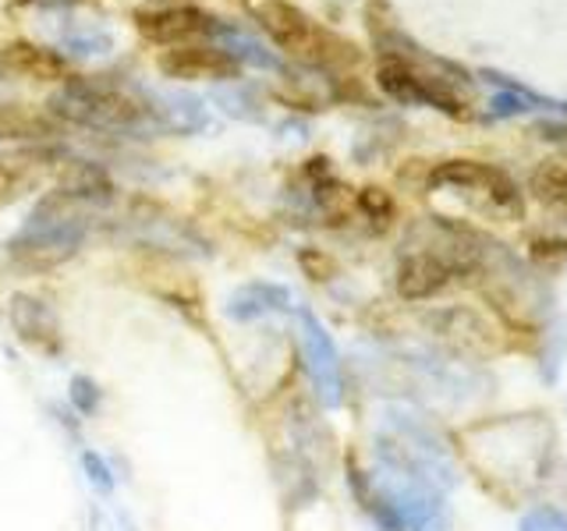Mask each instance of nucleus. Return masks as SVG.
<instances>
[{"instance_id":"obj_22","label":"nucleus","mask_w":567,"mask_h":531,"mask_svg":"<svg viewBox=\"0 0 567 531\" xmlns=\"http://www.w3.org/2000/svg\"><path fill=\"white\" fill-rule=\"evenodd\" d=\"M93 531H135V524L124 518L121 510L106 507V503H96L93 507Z\"/></svg>"},{"instance_id":"obj_4","label":"nucleus","mask_w":567,"mask_h":531,"mask_svg":"<svg viewBox=\"0 0 567 531\" xmlns=\"http://www.w3.org/2000/svg\"><path fill=\"white\" fill-rule=\"evenodd\" d=\"M241 4L248 18L270 35V43H277L284 53H291L301 64L341 67V64L359 61V50L348 40H341V35L319 29L306 11L291 4V0H241Z\"/></svg>"},{"instance_id":"obj_19","label":"nucleus","mask_w":567,"mask_h":531,"mask_svg":"<svg viewBox=\"0 0 567 531\" xmlns=\"http://www.w3.org/2000/svg\"><path fill=\"white\" fill-rule=\"evenodd\" d=\"M518 531H567V510L554 503H536L522 513Z\"/></svg>"},{"instance_id":"obj_23","label":"nucleus","mask_w":567,"mask_h":531,"mask_svg":"<svg viewBox=\"0 0 567 531\" xmlns=\"http://www.w3.org/2000/svg\"><path fill=\"white\" fill-rule=\"evenodd\" d=\"M82 465H85V471H89V482H93L100 492H114V475H111V468H106V460L100 457V454H82Z\"/></svg>"},{"instance_id":"obj_2","label":"nucleus","mask_w":567,"mask_h":531,"mask_svg":"<svg viewBox=\"0 0 567 531\" xmlns=\"http://www.w3.org/2000/svg\"><path fill=\"white\" fill-rule=\"evenodd\" d=\"M461 447L478 471L514 492L539 486L557 457V433L546 415H504L475 421L461 433Z\"/></svg>"},{"instance_id":"obj_8","label":"nucleus","mask_w":567,"mask_h":531,"mask_svg":"<svg viewBox=\"0 0 567 531\" xmlns=\"http://www.w3.org/2000/svg\"><path fill=\"white\" fill-rule=\"evenodd\" d=\"M298 347H301V358H306L312 394L327 407H341L344 404L341 354H337V344H333V336L327 333V326L319 323L309 309L298 312Z\"/></svg>"},{"instance_id":"obj_7","label":"nucleus","mask_w":567,"mask_h":531,"mask_svg":"<svg viewBox=\"0 0 567 531\" xmlns=\"http://www.w3.org/2000/svg\"><path fill=\"white\" fill-rule=\"evenodd\" d=\"M377 85L398 103H425L451 117L468 114L465 96H457L447 79L425 75V71H419L412 61L401 58V53H386V58L377 64Z\"/></svg>"},{"instance_id":"obj_5","label":"nucleus","mask_w":567,"mask_h":531,"mask_svg":"<svg viewBox=\"0 0 567 531\" xmlns=\"http://www.w3.org/2000/svg\"><path fill=\"white\" fill-rule=\"evenodd\" d=\"M50 114L68 124H79V128L114 132V135L156 128L142 93L132 96V93H124V88L85 82V79H68L58 93L50 96Z\"/></svg>"},{"instance_id":"obj_17","label":"nucleus","mask_w":567,"mask_h":531,"mask_svg":"<svg viewBox=\"0 0 567 531\" xmlns=\"http://www.w3.org/2000/svg\"><path fill=\"white\" fill-rule=\"evenodd\" d=\"M213 35L220 40V50L227 53L230 61H235L238 67H280V61L274 58L270 50H266L256 35H248V32H241V29H235V25H220L217 22V29H213Z\"/></svg>"},{"instance_id":"obj_9","label":"nucleus","mask_w":567,"mask_h":531,"mask_svg":"<svg viewBox=\"0 0 567 531\" xmlns=\"http://www.w3.org/2000/svg\"><path fill=\"white\" fill-rule=\"evenodd\" d=\"M156 67L167 79H182V82H230L241 71L220 46H206V43L164 46L156 53Z\"/></svg>"},{"instance_id":"obj_20","label":"nucleus","mask_w":567,"mask_h":531,"mask_svg":"<svg viewBox=\"0 0 567 531\" xmlns=\"http://www.w3.org/2000/svg\"><path fill=\"white\" fill-rule=\"evenodd\" d=\"M354 206L377 223H390V217H394V202H390V195L383 188H362L354 195Z\"/></svg>"},{"instance_id":"obj_24","label":"nucleus","mask_w":567,"mask_h":531,"mask_svg":"<svg viewBox=\"0 0 567 531\" xmlns=\"http://www.w3.org/2000/svg\"><path fill=\"white\" fill-rule=\"evenodd\" d=\"M96 400H100V394H96L93 379L79 376L75 383H71V404H75L82 415H93L96 412Z\"/></svg>"},{"instance_id":"obj_16","label":"nucleus","mask_w":567,"mask_h":531,"mask_svg":"<svg viewBox=\"0 0 567 531\" xmlns=\"http://www.w3.org/2000/svg\"><path fill=\"white\" fill-rule=\"evenodd\" d=\"M58 132L47 114H35L29 106L0 103V142H29V138H50Z\"/></svg>"},{"instance_id":"obj_25","label":"nucleus","mask_w":567,"mask_h":531,"mask_svg":"<svg viewBox=\"0 0 567 531\" xmlns=\"http://www.w3.org/2000/svg\"><path fill=\"white\" fill-rule=\"evenodd\" d=\"M153 4H159V8H182L185 0H153Z\"/></svg>"},{"instance_id":"obj_15","label":"nucleus","mask_w":567,"mask_h":531,"mask_svg":"<svg viewBox=\"0 0 567 531\" xmlns=\"http://www.w3.org/2000/svg\"><path fill=\"white\" fill-rule=\"evenodd\" d=\"M528 191L536 195L549 212L567 217V153L543 159L528 177Z\"/></svg>"},{"instance_id":"obj_3","label":"nucleus","mask_w":567,"mask_h":531,"mask_svg":"<svg viewBox=\"0 0 567 531\" xmlns=\"http://www.w3.org/2000/svg\"><path fill=\"white\" fill-rule=\"evenodd\" d=\"M85 199L64 185L50 191L47 199L29 212V220L18 227V235L4 244L8 259L18 270L29 273H47L58 270L79 252L85 235H89V217H85Z\"/></svg>"},{"instance_id":"obj_12","label":"nucleus","mask_w":567,"mask_h":531,"mask_svg":"<svg viewBox=\"0 0 567 531\" xmlns=\"http://www.w3.org/2000/svg\"><path fill=\"white\" fill-rule=\"evenodd\" d=\"M150 106V117L159 132L167 135H192L209 124V114L199 96H188V93H142Z\"/></svg>"},{"instance_id":"obj_10","label":"nucleus","mask_w":567,"mask_h":531,"mask_svg":"<svg viewBox=\"0 0 567 531\" xmlns=\"http://www.w3.org/2000/svg\"><path fill=\"white\" fill-rule=\"evenodd\" d=\"M135 29L142 40H150L156 46H182L195 43L203 35H213L217 29V18H209L199 8H156V11H138L135 14Z\"/></svg>"},{"instance_id":"obj_21","label":"nucleus","mask_w":567,"mask_h":531,"mask_svg":"<svg viewBox=\"0 0 567 531\" xmlns=\"http://www.w3.org/2000/svg\"><path fill=\"white\" fill-rule=\"evenodd\" d=\"M217 103L224 106V111L230 117H248V121H256L259 111H256V96L248 93V88H220L217 93Z\"/></svg>"},{"instance_id":"obj_6","label":"nucleus","mask_w":567,"mask_h":531,"mask_svg":"<svg viewBox=\"0 0 567 531\" xmlns=\"http://www.w3.org/2000/svg\"><path fill=\"white\" fill-rule=\"evenodd\" d=\"M433 188H451L483 212L489 220H522L525 199L514 177L493 164H478V159H447L430 170Z\"/></svg>"},{"instance_id":"obj_13","label":"nucleus","mask_w":567,"mask_h":531,"mask_svg":"<svg viewBox=\"0 0 567 531\" xmlns=\"http://www.w3.org/2000/svg\"><path fill=\"white\" fill-rule=\"evenodd\" d=\"M0 64L8 75H22L32 82H61L68 79V61L61 53H53L47 46H35L29 40H14L8 46H0Z\"/></svg>"},{"instance_id":"obj_11","label":"nucleus","mask_w":567,"mask_h":531,"mask_svg":"<svg viewBox=\"0 0 567 531\" xmlns=\"http://www.w3.org/2000/svg\"><path fill=\"white\" fill-rule=\"evenodd\" d=\"M8 319H11V330L22 344H29L32 351L50 354L58 358L64 351V333L53 309L47 305L43 298L35 294H11L8 298Z\"/></svg>"},{"instance_id":"obj_1","label":"nucleus","mask_w":567,"mask_h":531,"mask_svg":"<svg viewBox=\"0 0 567 531\" xmlns=\"http://www.w3.org/2000/svg\"><path fill=\"white\" fill-rule=\"evenodd\" d=\"M359 507L380 531H447V492L454 489V454L433 425L394 412L372 439V468L348 471Z\"/></svg>"},{"instance_id":"obj_14","label":"nucleus","mask_w":567,"mask_h":531,"mask_svg":"<svg viewBox=\"0 0 567 531\" xmlns=\"http://www.w3.org/2000/svg\"><path fill=\"white\" fill-rule=\"evenodd\" d=\"M288 305H291V291L284 288V283L252 280L227 298V315L238 319V323H252V319L270 315V312H284Z\"/></svg>"},{"instance_id":"obj_18","label":"nucleus","mask_w":567,"mask_h":531,"mask_svg":"<svg viewBox=\"0 0 567 531\" xmlns=\"http://www.w3.org/2000/svg\"><path fill=\"white\" fill-rule=\"evenodd\" d=\"M35 185V167L29 159H11L0 156V206L14 202L18 195H25Z\"/></svg>"}]
</instances>
